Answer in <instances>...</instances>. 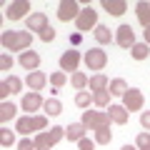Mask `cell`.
Wrapping results in <instances>:
<instances>
[{"mask_svg":"<svg viewBox=\"0 0 150 150\" xmlns=\"http://www.w3.org/2000/svg\"><path fill=\"white\" fill-rule=\"evenodd\" d=\"M0 43H3L5 50H23L25 53L30 48V43H33V35L25 33V30H10V33H3Z\"/></svg>","mask_w":150,"mask_h":150,"instance_id":"obj_1","label":"cell"},{"mask_svg":"<svg viewBox=\"0 0 150 150\" xmlns=\"http://www.w3.org/2000/svg\"><path fill=\"white\" fill-rule=\"evenodd\" d=\"M83 125L93 130H100V128H110V115L100 110H85L83 112Z\"/></svg>","mask_w":150,"mask_h":150,"instance_id":"obj_2","label":"cell"},{"mask_svg":"<svg viewBox=\"0 0 150 150\" xmlns=\"http://www.w3.org/2000/svg\"><path fill=\"white\" fill-rule=\"evenodd\" d=\"M65 135V128H50V133H38L35 138V148L38 150H50L55 143H60Z\"/></svg>","mask_w":150,"mask_h":150,"instance_id":"obj_3","label":"cell"},{"mask_svg":"<svg viewBox=\"0 0 150 150\" xmlns=\"http://www.w3.org/2000/svg\"><path fill=\"white\" fill-rule=\"evenodd\" d=\"M45 125H48V118L45 115H28V118H20L18 120V133L28 135L30 130H45Z\"/></svg>","mask_w":150,"mask_h":150,"instance_id":"obj_4","label":"cell"},{"mask_svg":"<svg viewBox=\"0 0 150 150\" xmlns=\"http://www.w3.org/2000/svg\"><path fill=\"white\" fill-rule=\"evenodd\" d=\"M143 103H145V98H143V93L138 88H128L125 90V95H123V108L125 110H140Z\"/></svg>","mask_w":150,"mask_h":150,"instance_id":"obj_5","label":"cell"},{"mask_svg":"<svg viewBox=\"0 0 150 150\" xmlns=\"http://www.w3.org/2000/svg\"><path fill=\"white\" fill-rule=\"evenodd\" d=\"M85 63H88V68H90V70H103V68H105V63H108L105 50H100V48L88 50V53H85Z\"/></svg>","mask_w":150,"mask_h":150,"instance_id":"obj_6","label":"cell"},{"mask_svg":"<svg viewBox=\"0 0 150 150\" xmlns=\"http://www.w3.org/2000/svg\"><path fill=\"white\" fill-rule=\"evenodd\" d=\"M75 25H78V30H90V28H95L98 25V13L93 8L80 10V15L75 18Z\"/></svg>","mask_w":150,"mask_h":150,"instance_id":"obj_7","label":"cell"},{"mask_svg":"<svg viewBox=\"0 0 150 150\" xmlns=\"http://www.w3.org/2000/svg\"><path fill=\"white\" fill-rule=\"evenodd\" d=\"M80 15V8H78V3L75 0H63L58 5V18L63 23H68V20H73V18H78Z\"/></svg>","mask_w":150,"mask_h":150,"instance_id":"obj_8","label":"cell"},{"mask_svg":"<svg viewBox=\"0 0 150 150\" xmlns=\"http://www.w3.org/2000/svg\"><path fill=\"white\" fill-rule=\"evenodd\" d=\"M115 43L120 45V48H133L135 45V33L130 25H120L118 33H115Z\"/></svg>","mask_w":150,"mask_h":150,"instance_id":"obj_9","label":"cell"},{"mask_svg":"<svg viewBox=\"0 0 150 150\" xmlns=\"http://www.w3.org/2000/svg\"><path fill=\"white\" fill-rule=\"evenodd\" d=\"M28 10H30V3L28 0H15V3H10L5 10V15L10 18V20H20V18L28 15Z\"/></svg>","mask_w":150,"mask_h":150,"instance_id":"obj_10","label":"cell"},{"mask_svg":"<svg viewBox=\"0 0 150 150\" xmlns=\"http://www.w3.org/2000/svg\"><path fill=\"white\" fill-rule=\"evenodd\" d=\"M23 83L20 78H15V75H10V78H5V80L0 83V98H8L10 93H20Z\"/></svg>","mask_w":150,"mask_h":150,"instance_id":"obj_11","label":"cell"},{"mask_svg":"<svg viewBox=\"0 0 150 150\" xmlns=\"http://www.w3.org/2000/svg\"><path fill=\"white\" fill-rule=\"evenodd\" d=\"M78 63H80V53L78 50H68V53L60 55V68L63 70H75Z\"/></svg>","mask_w":150,"mask_h":150,"instance_id":"obj_12","label":"cell"},{"mask_svg":"<svg viewBox=\"0 0 150 150\" xmlns=\"http://www.w3.org/2000/svg\"><path fill=\"white\" fill-rule=\"evenodd\" d=\"M20 65L25 70H33V73H35V68L40 65V55H38L35 50H25V53H20Z\"/></svg>","mask_w":150,"mask_h":150,"instance_id":"obj_13","label":"cell"},{"mask_svg":"<svg viewBox=\"0 0 150 150\" xmlns=\"http://www.w3.org/2000/svg\"><path fill=\"white\" fill-rule=\"evenodd\" d=\"M48 25V18H45V13H33L30 18H28V30H38V33H43Z\"/></svg>","mask_w":150,"mask_h":150,"instance_id":"obj_14","label":"cell"},{"mask_svg":"<svg viewBox=\"0 0 150 150\" xmlns=\"http://www.w3.org/2000/svg\"><path fill=\"white\" fill-rule=\"evenodd\" d=\"M103 8H105L110 15H123V13L128 10L125 0H103Z\"/></svg>","mask_w":150,"mask_h":150,"instance_id":"obj_15","label":"cell"},{"mask_svg":"<svg viewBox=\"0 0 150 150\" xmlns=\"http://www.w3.org/2000/svg\"><path fill=\"white\" fill-rule=\"evenodd\" d=\"M108 115H110L112 123H118V125L128 123V110H125L123 105H110V112H108Z\"/></svg>","mask_w":150,"mask_h":150,"instance_id":"obj_16","label":"cell"},{"mask_svg":"<svg viewBox=\"0 0 150 150\" xmlns=\"http://www.w3.org/2000/svg\"><path fill=\"white\" fill-rule=\"evenodd\" d=\"M135 15H138L140 25L150 28V3H138L135 5Z\"/></svg>","mask_w":150,"mask_h":150,"instance_id":"obj_17","label":"cell"},{"mask_svg":"<svg viewBox=\"0 0 150 150\" xmlns=\"http://www.w3.org/2000/svg\"><path fill=\"white\" fill-rule=\"evenodd\" d=\"M40 105H43V98L38 95V93H30V95H25V98H23V110H28V112L38 110Z\"/></svg>","mask_w":150,"mask_h":150,"instance_id":"obj_18","label":"cell"},{"mask_svg":"<svg viewBox=\"0 0 150 150\" xmlns=\"http://www.w3.org/2000/svg\"><path fill=\"white\" fill-rule=\"evenodd\" d=\"M45 80H48V78H45V73H40V70H35V73H30V75H28V85H30L35 93L45 85Z\"/></svg>","mask_w":150,"mask_h":150,"instance_id":"obj_19","label":"cell"},{"mask_svg":"<svg viewBox=\"0 0 150 150\" xmlns=\"http://www.w3.org/2000/svg\"><path fill=\"white\" fill-rule=\"evenodd\" d=\"M65 135H68L70 140H83L85 138V125L83 123H73L68 130H65Z\"/></svg>","mask_w":150,"mask_h":150,"instance_id":"obj_20","label":"cell"},{"mask_svg":"<svg viewBox=\"0 0 150 150\" xmlns=\"http://www.w3.org/2000/svg\"><path fill=\"white\" fill-rule=\"evenodd\" d=\"M130 55H133L135 60H145L150 55V50H148V43H135L133 48H130Z\"/></svg>","mask_w":150,"mask_h":150,"instance_id":"obj_21","label":"cell"},{"mask_svg":"<svg viewBox=\"0 0 150 150\" xmlns=\"http://www.w3.org/2000/svg\"><path fill=\"white\" fill-rule=\"evenodd\" d=\"M15 110L18 108L13 105V103H3V105H0V123H8V120L15 115Z\"/></svg>","mask_w":150,"mask_h":150,"instance_id":"obj_22","label":"cell"},{"mask_svg":"<svg viewBox=\"0 0 150 150\" xmlns=\"http://www.w3.org/2000/svg\"><path fill=\"white\" fill-rule=\"evenodd\" d=\"M95 40H98V43H110V40H112L110 28H105V25H95Z\"/></svg>","mask_w":150,"mask_h":150,"instance_id":"obj_23","label":"cell"},{"mask_svg":"<svg viewBox=\"0 0 150 150\" xmlns=\"http://www.w3.org/2000/svg\"><path fill=\"white\" fill-rule=\"evenodd\" d=\"M93 103H95V105H100V108H108V105H110V93H108V90L93 93Z\"/></svg>","mask_w":150,"mask_h":150,"instance_id":"obj_24","label":"cell"},{"mask_svg":"<svg viewBox=\"0 0 150 150\" xmlns=\"http://www.w3.org/2000/svg\"><path fill=\"white\" fill-rule=\"evenodd\" d=\"M45 112H48V115H60V112H63V105H60L58 98H50V100L45 103Z\"/></svg>","mask_w":150,"mask_h":150,"instance_id":"obj_25","label":"cell"},{"mask_svg":"<svg viewBox=\"0 0 150 150\" xmlns=\"http://www.w3.org/2000/svg\"><path fill=\"white\" fill-rule=\"evenodd\" d=\"M108 85H110V83H108V78H105V75H95V78H90V88H93V90H105V88Z\"/></svg>","mask_w":150,"mask_h":150,"instance_id":"obj_26","label":"cell"},{"mask_svg":"<svg viewBox=\"0 0 150 150\" xmlns=\"http://www.w3.org/2000/svg\"><path fill=\"white\" fill-rule=\"evenodd\" d=\"M125 90H128V85H125V80H120V78H115V80L110 83V95H125Z\"/></svg>","mask_w":150,"mask_h":150,"instance_id":"obj_27","label":"cell"},{"mask_svg":"<svg viewBox=\"0 0 150 150\" xmlns=\"http://www.w3.org/2000/svg\"><path fill=\"white\" fill-rule=\"evenodd\" d=\"M112 140V133L108 128H100V130H95V143H100V145H108Z\"/></svg>","mask_w":150,"mask_h":150,"instance_id":"obj_28","label":"cell"},{"mask_svg":"<svg viewBox=\"0 0 150 150\" xmlns=\"http://www.w3.org/2000/svg\"><path fill=\"white\" fill-rule=\"evenodd\" d=\"M0 143H3V148H10V145L15 143V135H13V130H8V128L0 130Z\"/></svg>","mask_w":150,"mask_h":150,"instance_id":"obj_29","label":"cell"},{"mask_svg":"<svg viewBox=\"0 0 150 150\" xmlns=\"http://www.w3.org/2000/svg\"><path fill=\"white\" fill-rule=\"evenodd\" d=\"M90 100H93L90 93H85V90H80L78 95H75V105H78V108H88V105H90Z\"/></svg>","mask_w":150,"mask_h":150,"instance_id":"obj_30","label":"cell"},{"mask_svg":"<svg viewBox=\"0 0 150 150\" xmlns=\"http://www.w3.org/2000/svg\"><path fill=\"white\" fill-rule=\"evenodd\" d=\"M88 85V78L83 73H73V88H78V90H80V88H85Z\"/></svg>","mask_w":150,"mask_h":150,"instance_id":"obj_31","label":"cell"},{"mask_svg":"<svg viewBox=\"0 0 150 150\" xmlns=\"http://www.w3.org/2000/svg\"><path fill=\"white\" fill-rule=\"evenodd\" d=\"M135 143H138V148H140V150H150V135H148V133H140Z\"/></svg>","mask_w":150,"mask_h":150,"instance_id":"obj_32","label":"cell"},{"mask_svg":"<svg viewBox=\"0 0 150 150\" xmlns=\"http://www.w3.org/2000/svg\"><path fill=\"white\" fill-rule=\"evenodd\" d=\"M50 83H53L55 88H63L65 85V73H53L50 75Z\"/></svg>","mask_w":150,"mask_h":150,"instance_id":"obj_33","label":"cell"},{"mask_svg":"<svg viewBox=\"0 0 150 150\" xmlns=\"http://www.w3.org/2000/svg\"><path fill=\"white\" fill-rule=\"evenodd\" d=\"M78 150H95V143L88 140V138H83V140H78Z\"/></svg>","mask_w":150,"mask_h":150,"instance_id":"obj_34","label":"cell"},{"mask_svg":"<svg viewBox=\"0 0 150 150\" xmlns=\"http://www.w3.org/2000/svg\"><path fill=\"white\" fill-rule=\"evenodd\" d=\"M53 38H55V30H53V28H45V30L40 33V40H43V43H50Z\"/></svg>","mask_w":150,"mask_h":150,"instance_id":"obj_35","label":"cell"},{"mask_svg":"<svg viewBox=\"0 0 150 150\" xmlns=\"http://www.w3.org/2000/svg\"><path fill=\"white\" fill-rule=\"evenodd\" d=\"M18 150H35V140H20V143H18Z\"/></svg>","mask_w":150,"mask_h":150,"instance_id":"obj_36","label":"cell"},{"mask_svg":"<svg viewBox=\"0 0 150 150\" xmlns=\"http://www.w3.org/2000/svg\"><path fill=\"white\" fill-rule=\"evenodd\" d=\"M13 68V58L10 55H3V58H0V70H10Z\"/></svg>","mask_w":150,"mask_h":150,"instance_id":"obj_37","label":"cell"},{"mask_svg":"<svg viewBox=\"0 0 150 150\" xmlns=\"http://www.w3.org/2000/svg\"><path fill=\"white\" fill-rule=\"evenodd\" d=\"M140 125L150 130V112H143V115H140Z\"/></svg>","mask_w":150,"mask_h":150,"instance_id":"obj_38","label":"cell"},{"mask_svg":"<svg viewBox=\"0 0 150 150\" xmlns=\"http://www.w3.org/2000/svg\"><path fill=\"white\" fill-rule=\"evenodd\" d=\"M70 43H73V45H80L83 43V35H80V33H73V35H70Z\"/></svg>","mask_w":150,"mask_h":150,"instance_id":"obj_39","label":"cell"},{"mask_svg":"<svg viewBox=\"0 0 150 150\" xmlns=\"http://www.w3.org/2000/svg\"><path fill=\"white\" fill-rule=\"evenodd\" d=\"M145 43H150V28H145Z\"/></svg>","mask_w":150,"mask_h":150,"instance_id":"obj_40","label":"cell"},{"mask_svg":"<svg viewBox=\"0 0 150 150\" xmlns=\"http://www.w3.org/2000/svg\"><path fill=\"white\" fill-rule=\"evenodd\" d=\"M123 150H135V148H133V145H125V148H123Z\"/></svg>","mask_w":150,"mask_h":150,"instance_id":"obj_41","label":"cell"}]
</instances>
